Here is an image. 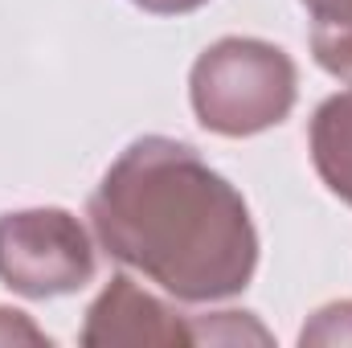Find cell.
<instances>
[{
  "instance_id": "obj_1",
  "label": "cell",
  "mask_w": 352,
  "mask_h": 348,
  "mask_svg": "<svg viewBox=\"0 0 352 348\" xmlns=\"http://www.w3.org/2000/svg\"><path fill=\"white\" fill-rule=\"evenodd\" d=\"M87 217L111 259L180 303L234 299L258 270V230L242 193L168 135L127 144L90 193Z\"/></svg>"
},
{
  "instance_id": "obj_2",
  "label": "cell",
  "mask_w": 352,
  "mask_h": 348,
  "mask_svg": "<svg viewBox=\"0 0 352 348\" xmlns=\"http://www.w3.org/2000/svg\"><path fill=\"white\" fill-rule=\"evenodd\" d=\"M299 94V70L287 50L263 37H221L213 41L188 74L192 115L205 131L226 140H246L278 127Z\"/></svg>"
},
{
  "instance_id": "obj_3",
  "label": "cell",
  "mask_w": 352,
  "mask_h": 348,
  "mask_svg": "<svg viewBox=\"0 0 352 348\" xmlns=\"http://www.w3.org/2000/svg\"><path fill=\"white\" fill-rule=\"evenodd\" d=\"M94 242L66 209L0 213V283L25 299L74 295L94 279Z\"/></svg>"
},
{
  "instance_id": "obj_4",
  "label": "cell",
  "mask_w": 352,
  "mask_h": 348,
  "mask_svg": "<svg viewBox=\"0 0 352 348\" xmlns=\"http://www.w3.org/2000/svg\"><path fill=\"white\" fill-rule=\"evenodd\" d=\"M82 345H197L192 316H180L164 299L144 291L131 274H115L90 303Z\"/></svg>"
},
{
  "instance_id": "obj_5",
  "label": "cell",
  "mask_w": 352,
  "mask_h": 348,
  "mask_svg": "<svg viewBox=\"0 0 352 348\" xmlns=\"http://www.w3.org/2000/svg\"><path fill=\"white\" fill-rule=\"evenodd\" d=\"M311 164L332 197L352 209V87L324 98L311 115Z\"/></svg>"
},
{
  "instance_id": "obj_6",
  "label": "cell",
  "mask_w": 352,
  "mask_h": 348,
  "mask_svg": "<svg viewBox=\"0 0 352 348\" xmlns=\"http://www.w3.org/2000/svg\"><path fill=\"white\" fill-rule=\"evenodd\" d=\"M311 21V54L332 74L352 83V0H299Z\"/></svg>"
},
{
  "instance_id": "obj_7",
  "label": "cell",
  "mask_w": 352,
  "mask_h": 348,
  "mask_svg": "<svg viewBox=\"0 0 352 348\" xmlns=\"http://www.w3.org/2000/svg\"><path fill=\"white\" fill-rule=\"evenodd\" d=\"M299 345H352V299L328 303L299 332Z\"/></svg>"
},
{
  "instance_id": "obj_8",
  "label": "cell",
  "mask_w": 352,
  "mask_h": 348,
  "mask_svg": "<svg viewBox=\"0 0 352 348\" xmlns=\"http://www.w3.org/2000/svg\"><path fill=\"white\" fill-rule=\"evenodd\" d=\"M12 340H29V345H50V336H45L41 328H33L25 312L0 307V345H12Z\"/></svg>"
},
{
  "instance_id": "obj_9",
  "label": "cell",
  "mask_w": 352,
  "mask_h": 348,
  "mask_svg": "<svg viewBox=\"0 0 352 348\" xmlns=\"http://www.w3.org/2000/svg\"><path fill=\"white\" fill-rule=\"evenodd\" d=\"M131 4L144 8V12H152V17H184V12L205 8L209 0H131Z\"/></svg>"
}]
</instances>
